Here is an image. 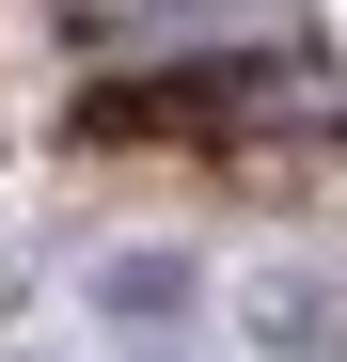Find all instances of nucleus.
Listing matches in <instances>:
<instances>
[{
    "mask_svg": "<svg viewBox=\"0 0 347 362\" xmlns=\"http://www.w3.org/2000/svg\"><path fill=\"white\" fill-rule=\"evenodd\" d=\"M221 32H253V47H284L300 16H284V0H158V16H142V47H221Z\"/></svg>",
    "mask_w": 347,
    "mask_h": 362,
    "instance_id": "nucleus-1",
    "label": "nucleus"
},
{
    "mask_svg": "<svg viewBox=\"0 0 347 362\" xmlns=\"http://www.w3.org/2000/svg\"><path fill=\"white\" fill-rule=\"evenodd\" d=\"M174 299H190V268H158V252H142V268H110V315H174Z\"/></svg>",
    "mask_w": 347,
    "mask_h": 362,
    "instance_id": "nucleus-2",
    "label": "nucleus"
}]
</instances>
